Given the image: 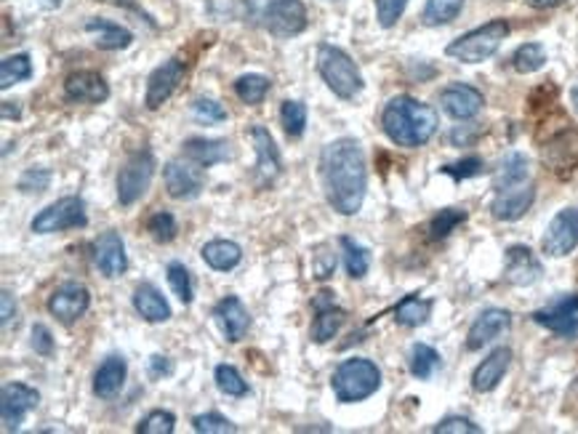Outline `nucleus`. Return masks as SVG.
I'll use <instances>...</instances> for the list:
<instances>
[{"label": "nucleus", "mask_w": 578, "mask_h": 434, "mask_svg": "<svg viewBox=\"0 0 578 434\" xmlns=\"http://www.w3.org/2000/svg\"><path fill=\"white\" fill-rule=\"evenodd\" d=\"M320 184L328 206L342 216H355L368 189V165L360 141L342 136L320 150Z\"/></svg>", "instance_id": "f257e3e1"}, {"label": "nucleus", "mask_w": 578, "mask_h": 434, "mask_svg": "<svg viewBox=\"0 0 578 434\" xmlns=\"http://www.w3.org/2000/svg\"><path fill=\"white\" fill-rule=\"evenodd\" d=\"M381 128L392 145L416 150V147H425L438 131V112L419 99L401 94L384 104Z\"/></svg>", "instance_id": "f03ea898"}, {"label": "nucleus", "mask_w": 578, "mask_h": 434, "mask_svg": "<svg viewBox=\"0 0 578 434\" xmlns=\"http://www.w3.org/2000/svg\"><path fill=\"white\" fill-rule=\"evenodd\" d=\"M243 20L283 40L296 38L309 25L302 0H243Z\"/></svg>", "instance_id": "7ed1b4c3"}, {"label": "nucleus", "mask_w": 578, "mask_h": 434, "mask_svg": "<svg viewBox=\"0 0 578 434\" xmlns=\"http://www.w3.org/2000/svg\"><path fill=\"white\" fill-rule=\"evenodd\" d=\"M318 73L323 77L328 91L333 97L344 99V102H353V99L360 97L362 88H366V80H362V73L355 64V59L333 44L318 46Z\"/></svg>", "instance_id": "20e7f679"}, {"label": "nucleus", "mask_w": 578, "mask_h": 434, "mask_svg": "<svg viewBox=\"0 0 578 434\" xmlns=\"http://www.w3.org/2000/svg\"><path fill=\"white\" fill-rule=\"evenodd\" d=\"M381 386V371L373 360L368 358H349L339 362L331 376V389L339 402L353 406V402L368 400L377 395Z\"/></svg>", "instance_id": "39448f33"}, {"label": "nucleus", "mask_w": 578, "mask_h": 434, "mask_svg": "<svg viewBox=\"0 0 578 434\" xmlns=\"http://www.w3.org/2000/svg\"><path fill=\"white\" fill-rule=\"evenodd\" d=\"M509 33H512L509 22L491 20L485 22V25L469 29V33L462 35V38L453 40L448 49H445V53L462 64H480L502 49V44L509 38Z\"/></svg>", "instance_id": "423d86ee"}, {"label": "nucleus", "mask_w": 578, "mask_h": 434, "mask_svg": "<svg viewBox=\"0 0 578 434\" xmlns=\"http://www.w3.org/2000/svg\"><path fill=\"white\" fill-rule=\"evenodd\" d=\"M155 169H158V163H155L152 150H147L145 147V150L131 152L126 158V163H123L121 171H118V179H115L118 203H121L123 208L139 203V200L147 195V189H150Z\"/></svg>", "instance_id": "0eeeda50"}, {"label": "nucleus", "mask_w": 578, "mask_h": 434, "mask_svg": "<svg viewBox=\"0 0 578 434\" xmlns=\"http://www.w3.org/2000/svg\"><path fill=\"white\" fill-rule=\"evenodd\" d=\"M88 224V213H86V203L75 195L70 198L57 200V203L46 206L38 216L33 219L35 235H53V232H67V230H83Z\"/></svg>", "instance_id": "6e6552de"}, {"label": "nucleus", "mask_w": 578, "mask_h": 434, "mask_svg": "<svg viewBox=\"0 0 578 434\" xmlns=\"http://www.w3.org/2000/svg\"><path fill=\"white\" fill-rule=\"evenodd\" d=\"M248 139H251L254 152H256V169H254V184L259 189H270L272 184L280 179L283 174V158L272 139L270 128L265 126H251L248 131Z\"/></svg>", "instance_id": "1a4fd4ad"}, {"label": "nucleus", "mask_w": 578, "mask_h": 434, "mask_svg": "<svg viewBox=\"0 0 578 434\" xmlns=\"http://www.w3.org/2000/svg\"><path fill=\"white\" fill-rule=\"evenodd\" d=\"M533 323H539L541 328L552 331L559 338H576L578 336V294H563L557 299L550 301L546 307L536 309Z\"/></svg>", "instance_id": "9d476101"}, {"label": "nucleus", "mask_w": 578, "mask_h": 434, "mask_svg": "<svg viewBox=\"0 0 578 434\" xmlns=\"http://www.w3.org/2000/svg\"><path fill=\"white\" fill-rule=\"evenodd\" d=\"M40 392L22 382H11L0 392V421L3 432H20L29 410L38 408Z\"/></svg>", "instance_id": "9b49d317"}, {"label": "nucleus", "mask_w": 578, "mask_h": 434, "mask_svg": "<svg viewBox=\"0 0 578 434\" xmlns=\"http://www.w3.org/2000/svg\"><path fill=\"white\" fill-rule=\"evenodd\" d=\"M184 75H187V62H184V59L171 57L169 62L158 64V67L150 73V77H147V91H145L147 110L155 112L169 102V99L174 97L179 83L184 80Z\"/></svg>", "instance_id": "f8f14e48"}, {"label": "nucleus", "mask_w": 578, "mask_h": 434, "mask_svg": "<svg viewBox=\"0 0 578 434\" xmlns=\"http://www.w3.org/2000/svg\"><path fill=\"white\" fill-rule=\"evenodd\" d=\"M163 182L174 200H195L206 187V174H202V165L193 163L189 158L169 160L163 165Z\"/></svg>", "instance_id": "ddd939ff"}, {"label": "nucleus", "mask_w": 578, "mask_h": 434, "mask_svg": "<svg viewBox=\"0 0 578 434\" xmlns=\"http://www.w3.org/2000/svg\"><path fill=\"white\" fill-rule=\"evenodd\" d=\"M91 259H94V266H97L107 281H115V277L126 275V270H128L126 243H123V237L118 235L115 230H107V232H101L99 237H94Z\"/></svg>", "instance_id": "4468645a"}, {"label": "nucleus", "mask_w": 578, "mask_h": 434, "mask_svg": "<svg viewBox=\"0 0 578 434\" xmlns=\"http://www.w3.org/2000/svg\"><path fill=\"white\" fill-rule=\"evenodd\" d=\"M49 314L57 318L62 325H73L91 307V294L81 283H62L51 290L49 296Z\"/></svg>", "instance_id": "2eb2a0df"}, {"label": "nucleus", "mask_w": 578, "mask_h": 434, "mask_svg": "<svg viewBox=\"0 0 578 434\" xmlns=\"http://www.w3.org/2000/svg\"><path fill=\"white\" fill-rule=\"evenodd\" d=\"M576 246H578V208H563V211L552 219L550 227H546L541 248H544L546 256L563 259V256L574 253Z\"/></svg>", "instance_id": "dca6fc26"}, {"label": "nucleus", "mask_w": 578, "mask_h": 434, "mask_svg": "<svg viewBox=\"0 0 578 434\" xmlns=\"http://www.w3.org/2000/svg\"><path fill=\"white\" fill-rule=\"evenodd\" d=\"M64 99L70 104H104L110 99V83L97 70H75L64 77Z\"/></svg>", "instance_id": "f3484780"}, {"label": "nucleus", "mask_w": 578, "mask_h": 434, "mask_svg": "<svg viewBox=\"0 0 578 434\" xmlns=\"http://www.w3.org/2000/svg\"><path fill=\"white\" fill-rule=\"evenodd\" d=\"M312 309H315V320H312V328H309L312 342L315 344L333 342V336L342 331L344 320H347V312L336 305L331 290H320V294L312 299Z\"/></svg>", "instance_id": "a211bd4d"}, {"label": "nucleus", "mask_w": 578, "mask_h": 434, "mask_svg": "<svg viewBox=\"0 0 578 434\" xmlns=\"http://www.w3.org/2000/svg\"><path fill=\"white\" fill-rule=\"evenodd\" d=\"M544 275V266L536 259V253L528 246H512L506 248L504 261V281L515 288H528V285L539 283Z\"/></svg>", "instance_id": "6ab92c4d"}, {"label": "nucleus", "mask_w": 578, "mask_h": 434, "mask_svg": "<svg viewBox=\"0 0 578 434\" xmlns=\"http://www.w3.org/2000/svg\"><path fill=\"white\" fill-rule=\"evenodd\" d=\"M440 104L448 112L453 121H472L475 115H480L485 97L475 86L467 83H451L440 91Z\"/></svg>", "instance_id": "aec40b11"}, {"label": "nucleus", "mask_w": 578, "mask_h": 434, "mask_svg": "<svg viewBox=\"0 0 578 434\" xmlns=\"http://www.w3.org/2000/svg\"><path fill=\"white\" fill-rule=\"evenodd\" d=\"M213 320H217L219 331L224 333V338L230 344H237L246 338L248 328H251V314H248L246 305L237 296H224L213 307Z\"/></svg>", "instance_id": "412c9836"}, {"label": "nucleus", "mask_w": 578, "mask_h": 434, "mask_svg": "<svg viewBox=\"0 0 578 434\" xmlns=\"http://www.w3.org/2000/svg\"><path fill=\"white\" fill-rule=\"evenodd\" d=\"M509 328H512V312L499 307L485 309V312L478 314V320H475L472 328L467 333V349L469 352H478V349L488 347L493 338H499Z\"/></svg>", "instance_id": "4be33fe9"}, {"label": "nucleus", "mask_w": 578, "mask_h": 434, "mask_svg": "<svg viewBox=\"0 0 578 434\" xmlns=\"http://www.w3.org/2000/svg\"><path fill=\"white\" fill-rule=\"evenodd\" d=\"M536 200V187L533 184H520V187H509L496 193L491 203V213L496 222H520L522 216L530 211Z\"/></svg>", "instance_id": "5701e85b"}, {"label": "nucleus", "mask_w": 578, "mask_h": 434, "mask_svg": "<svg viewBox=\"0 0 578 434\" xmlns=\"http://www.w3.org/2000/svg\"><path fill=\"white\" fill-rule=\"evenodd\" d=\"M512 365V349L509 347H499L488 355L485 360L475 368L472 373V389L480 392V395H488V392L496 389L499 384L504 382L506 371Z\"/></svg>", "instance_id": "b1692460"}, {"label": "nucleus", "mask_w": 578, "mask_h": 434, "mask_svg": "<svg viewBox=\"0 0 578 434\" xmlns=\"http://www.w3.org/2000/svg\"><path fill=\"white\" fill-rule=\"evenodd\" d=\"M131 305H134L136 314H139L142 320H147V323H152V325L169 323V320L174 318V312H171V305L165 301V296L160 294V290L155 288L152 283L136 285L134 296H131Z\"/></svg>", "instance_id": "393cba45"}, {"label": "nucleus", "mask_w": 578, "mask_h": 434, "mask_svg": "<svg viewBox=\"0 0 578 434\" xmlns=\"http://www.w3.org/2000/svg\"><path fill=\"white\" fill-rule=\"evenodd\" d=\"M128 376V362L118 355H110L94 373V395L99 400H112V397L121 395L123 384H126Z\"/></svg>", "instance_id": "a878e982"}, {"label": "nucleus", "mask_w": 578, "mask_h": 434, "mask_svg": "<svg viewBox=\"0 0 578 434\" xmlns=\"http://www.w3.org/2000/svg\"><path fill=\"white\" fill-rule=\"evenodd\" d=\"M86 33L94 35V44L99 51H123L134 44V33L128 27L110 20H99V16H91L86 22Z\"/></svg>", "instance_id": "bb28decb"}, {"label": "nucleus", "mask_w": 578, "mask_h": 434, "mask_svg": "<svg viewBox=\"0 0 578 434\" xmlns=\"http://www.w3.org/2000/svg\"><path fill=\"white\" fill-rule=\"evenodd\" d=\"M184 158H189L193 163L202 165V169H211V165L226 163L232 158L230 141L224 139H202V136H193L182 145Z\"/></svg>", "instance_id": "cd10ccee"}, {"label": "nucleus", "mask_w": 578, "mask_h": 434, "mask_svg": "<svg viewBox=\"0 0 578 434\" xmlns=\"http://www.w3.org/2000/svg\"><path fill=\"white\" fill-rule=\"evenodd\" d=\"M544 163L554 171H574L578 165V131H563L544 147Z\"/></svg>", "instance_id": "c85d7f7f"}, {"label": "nucleus", "mask_w": 578, "mask_h": 434, "mask_svg": "<svg viewBox=\"0 0 578 434\" xmlns=\"http://www.w3.org/2000/svg\"><path fill=\"white\" fill-rule=\"evenodd\" d=\"M202 261L217 272H232L243 261V248L235 240H208L200 248Z\"/></svg>", "instance_id": "c756f323"}, {"label": "nucleus", "mask_w": 578, "mask_h": 434, "mask_svg": "<svg viewBox=\"0 0 578 434\" xmlns=\"http://www.w3.org/2000/svg\"><path fill=\"white\" fill-rule=\"evenodd\" d=\"M528 176H530V160L522 152H512L509 158H504V163L499 165L493 187H496V193L509 187H520V184L528 182Z\"/></svg>", "instance_id": "7c9ffc66"}, {"label": "nucleus", "mask_w": 578, "mask_h": 434, "mask_svg": "<svg viewBox=\"0 0 578 434\" xmlns=\"http://www.w3.org/2000/svg\"><path fill=\"white\" fill-rule=\"evenodd\" d=\"M339 246H342V251H344V266H347V275L353 277V281H362V277L368 275V270H371V253H368V248L360 246V243L353 240L349 235L339 237Z\"/></svg>", "instance_id": "2f4dec72"}, {"label": "nucleus", "mask_w": 578, "mask_h": 434, "mask_svg": "<svg viewBox=\"0 0 578 434\" xmlns=\"http://www.w3.org/2000/svg\"><path fill=\"white\" fill-rule=\"evenodd\" d=\"M270 88H272V80L267 75L246 73L235 80V97L241 99L243 104L259 107L267 99V94H270Z\"/></svg>", "instance_id": "473e14b6"}, {"label": "nucleus", "mask_w": 578, "mask_h": 434, "mask_svg": "<svg viewBox=\"0 0 578 434\" xmlns=\"http://www.w3.org/2000/svg\"><path fill=\"white\" fill-rule=\"evenodd\" d=\"M429 314H432V301L421 299L416 294L405 296L401 305L395 307V320L405 328H419V325L427 323Z\"/></svg>", "instance_id": "72a5a7b5"}, {"label": "nucleus", "mask_w": 578, "mask_h": 434, "mask_svg": "<svg viewBox=\"0 0 578 434\" xmlns=\"http://www.w3.org/2000/svg\"><path fill=\"white\" fill-rule=\"evenodd\" d=\"M33 77V59L29 53H14V57H5L0 62V88H11L16 83H25Z\"/></svg>", "instance_id": "f704fd0d"}, {"label": "nucleus", "mask_w": 578, "mask_h": 434, "mask_svg": "<svg viewBox=\"0 0 578 434\" xmlns=\"http://www.w3.org/2000/svg\"><path fill=\"white\" fill-rule=\"evenodd\" d=\"M464 3H467V0H427L421 22H425L427 27L451 25V22L462 14Z\"/></svg>", "instance_id": "c9c22d12"}, {"label": "nucleus", "mask_w": 578, "mask_h": 434, "mask_svg": "<svg viewBox=\"0 0 578 434\" xmlns=\"http://www.w3.org/2000/svg\"><path fill=\"white\" fill-rule=\"evenodd\" d=\"M280 123L288 139H302L304 131H307V104L299 99H285L280 104Z\"/></svg>", "instance_id": "e433bc0d"}, {"label": "nucleus", "mask_w": 578, "mask_h": 434, "mask_svg": "<svg viewBox=\"0 0 578 434\" xmlns=\"http://www.w3.org/2000/svg\"><path fill=\"white\" fill-rule=\"evenodd\" d=\"M408 365H410V373H414V379L427 382V379H432L434 371L440 368L438 349L429 347V344H414V347H410Z\"/></svg>", "instance_id": "4c0bfd02"}, {"label": "nucleus", "mask_w": 578, "mask_h": 434, "mask_svg": "<svg viewBox=\"0 0 578 434\" xmlns=\"http://www.w3.org/2000/svg\"><path fill=\"white\" fill-rule=\"evenodd\" d=\"M165 277H169V285H171V290L176 294V299L182 301L184 307L193 305L195 285H193V275H189L187 266H184L182 261H171V264L165 266Z\"/></svg>", "instance_id": "58836bf2"}, {"label": "nucleus", "mask_w": 578, "mask_h": 434, "mask_svg": "<svg viewBox=\"0 0 578 434\" xmlns=\"http://www.w3.org/2000/svg\"><path fill=\"white\" fill-rule=\"evenodd\" d=\"M544 64H546V49L541 44H522L520 49L512 53V67H515V73L520 75L539 73Z\"/></svg>", "instance_id": "ea45409f"}, {"label": "nucleus", "mask_w": 578, "mask_h": 434, "mask_svg": "<svg viewBox=\"0 0 578 434\" xmlns=\"http://www.w3.org/2000/svg\"><path fill=\"white\" fill-rule=\"evenodd\" d=\"M467 216L469 213L464 211V208H443V211L429 222V240H445L453 230L467 222Z\"/></svg>", "instance_id": "a19ab883"}, {"label": "nucleus", "mask_w": 578, "mask_h": 434, "mask_svg": "<svg viewBox=\"0 0 578 434\" xmlns=\"http://www.w3.org/2000/svg\"><path fill=\"white\" fill-rule=\"evenodd\" d=\"M213 382H217L219 392L226 397H246L248 395V382L241 376V371H237L235 365H217V371H213Z\"/></svg>", "instance_id": "79ce46f5"}, {"label": "nucleus", "mask_w": 578, "mask_h": 434, "mask_svg": "<svg viewBox=\"0 0 578 434\" xmlns=\"http://www.w3.org/2000/svg\"><path fill=\"white\" fill-rule=\"evenodd\" d=\"M147 232L152 235L155 243H174L179 235V224L171 211H155L150 219H147Z\"/></svg>", "instance_id": "37998d69"}, {"label": "nucleus", "mask_w": 578, "mask_h": 434, "mask_svg": "<svg viewBox=\"0 0 578 434\" xmlns=\"http://www.w3.org/2000/svg\"><path fill=\"white\" fill-rule=\"evenodd\" d=\"M440 174L451 176L453 182H464V179H475V176L485 174V160L478 158V154H469V158L456 160V163H448L440 169Z\"/></svg>", "instance_id": "c03bdc74"}, {"label": "nucleus", "mask_w": 578, "mask_h": 434, "mask_svg": "<svg viewBox=\"0 0 578 434\" xmlns=\"http://www.w3.org/2000/svg\"><path fill=\"white\" fill-rule=\"evenodd\" d=\"M176 430V416L171 410H152L136 424L139 434H171Z\"/></svg>", "instance_id": "a18cd8bd"}, {"label": "nucleus", "mask_w": 578, "mask_h": 434, "mask_svg": "<svg viewBox=\"0 0 578 434\" xmlns=\"http://www.w3.org/2000/svg\"><path fill=\"white\" fill-rule=\"evenodd\" d=\"M336 272V253L331 243H320L312 248V277L315 281H328Z\"/></svg>", "instance_id": "49530a36"}, {"label": "nucleus", "mask_w": 578, "mask_h": 434, "mask_svg": "<svg viewBox=\"0 0 578 434\" xmlns=\"http://www.w3.org/2000/svg\"><path fill=\"white\" fill-rule=\"evenodd\" d=\"M193 430L200 432V434H226V432H237V426L232 424V421L226 419V416L217 413V410H211V413L195 416Z\"/></svg>", "instance_id": "de8ad7c7"}, {"label": "nucleus", "mask_w": 578, "mask_h": 434, "mask_svg": "<svg viewBox=\"0 0 578 434\" xmlns=\"http://www.w3.org/2000/svg\"><path fill=\"white\" fill-rule=\"evenodd\" d=\"M51 179L53 174L49 169H27L25 174L20 176V182H16V189H20L22 195H38L51 187Z\"/></svg>", "instance_id": "09e8293b"}, {"label": "nucleus", "mask_w": 578, "mask_h": 434, "mask_svg": "<svg viewBox=\"0 0 578 434\" xmlns=\"http://www.w3.org/2000/svg\"><path fill=\"white\" fill-rule=\"evenodd\" d=\"M193 115L198 117L200 123H206V126H213V123H224L226 117V110L222 104L217 102V99H208V97H200L193 102Z\"/></svg>", "instance_id": "8fccbe9b"}, {"label": "nucleus", "mask_w": 578, "mask_h": 434, "mask_svg": "<svg viewBox=\"0 0 578 434\" xmlns=\"http://www.w3.org/2000/svg\"><path fill=\"white\" fill-rule=\"evenodd\" d=\"M405 5L408 0H377V20L384 29L395 27L401 22V16L405 14Z\"/></svg>", "instance_id": "3c124183"}, {"label": "nucleus", "mask_w": 578, "mask_h": 434, "mask_svg": "<svg viewBox=\"0 0 578 434\" xmlns=\"http://www.w3.org/2000/svg\"><path fill=\"white\" fill-rule=\"evenodd\" d=\"M434 434H480L482 430L475 424L472 419H464V416H448L440 424L432 426Z\"/></svg>", "instance_id": "603ef678"}, {"label": "nucleus", "mask_w": 578, "mask_h": 434, "mask_svg": "<svg viewBox=\"0 0 578 434\" xmlns=\"http://www.w3.org/2000/svg\"><path fill=\"white\" fill-rule=\"evenodd\" d=\"M29 347H33L35 355H40V358H51L53 349H57V344H53L51 331L46 328V325L35 323L33 331H29Z\"/></svg>", "instance_id": "864d4df0"}, {"label": "nucleus", "mask_w": 578, "mask_h": 434, "mask_svg": "<svg viewBox=\"0 0 578 434\" xmlns=\"http://www.w3.org/2000/svg\"><path fill=\"white\" fill-rule=\"evenodd\" d=\"M14 320H16V299L9 288H3V294H0V323H3V331H9Z\"/></svg>", "instance_id": "5fc2aeb1"}, {"label": "nucleus", "mask_w": 578, "mask_h": 434, "mask_svg": "<svg viewBox=\"0 0 578 434\" xmlns=\"http://www.w3.org/2000/svg\"><path fill=\"white\" fill-rule=\"evenodd\" d=\"M147 371H150L152 379L171 376V373H174V362L165 358V355H152L150 365H147Z\"/></svg>", "instance_id": "6e6d98bb"}, {"label": "nucleus", "mask_w": 578, "mask_h": 434, "mask_svg": "<svg viewBox=\"0 0 578 434\" xmlns=\"http://www.w3.org/2000/svg\"><path fill=\"white\" fill-rule=\"evenodd\" d=\"M526 3L536 11H546V9H557V5L568 3V0H526Z\"/></svg>", "instance_id": "4d7b16f0"}, {"label": "nucleus", "mask_w": 578, "mask_h": 434, "mask_svg": "<svg viewBox=\"0 0 578 434\" xmlns=\"http://www.w3.org/2000/svg\"><path fill=\"white\" fill-rule=\"evenodd\" d=\"M0 112H3L5 121H11V117H14V121H20V117H22V110L14 102H3V104H0Z\"/></svg>", "instance_id": "13d9d810"}, {"label": "nucleus", "mask_w": 578, "mask_h": 434, "mask_svg": "<svg viewBox=\"0 0 578 434\" xmlns=\"http://www.w3.org/2000/svg\"><path fill=\"white\" fill-rule=\"evenodd\" d=\"M107 3L121 5V9H128V11H136V14H142V9H139V5H136V0H107Z\"/></svg>", "instance_id": "bf43d9fd"}, {"label": "nucleus", "mask_w": 578, "mask_h": 434, "mask_svg": "<svg viewBox=\"0 0 578 434\" xmlns=\"http://www.w3.org/2000/svg\"><path fill=\"white\" fill-rule=\"evenodd\" d=\"M64 0H44V5L46 9H59V5H62Z\"/></svg>", "instance_id": "052dcab7"}, {"label": "nucleus", "mask_w": 578, "mask_h": 434, "mask_svg": "<svg viewBox=\"0 0 578 434\" xmlns=\"http://www.w3.org/2000/svg\"><path fill=\"white\" fill-rule=\"evenodd\" d=\"M570 102H574V107H576V112H578V86L574 88V91H570Z\"/></svg>", "instance_id": "680f3d73"}]
</instances>
